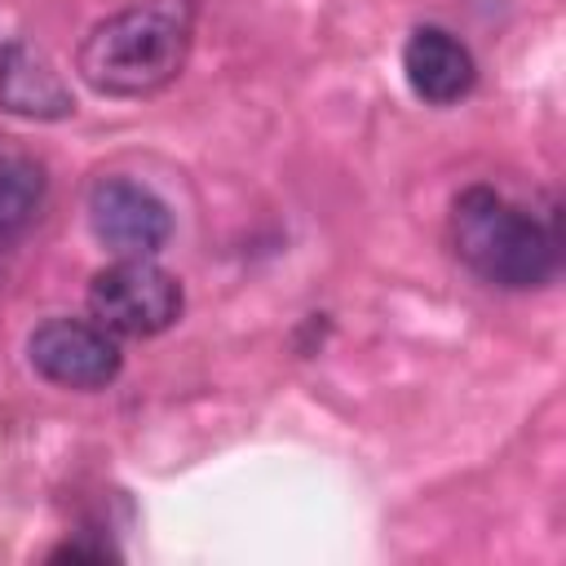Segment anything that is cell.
<instances>
[{
  "label": "cell",
  "instance_id": "8",
  "mask_svg": "<svg viewBox=\"0 0 566 566\" xmlns=\"http://www.w3.org/2000/svg\"><path fill=\"white\" fill-rule=\"evenodd\" d=\"M44 195H49L44 159L22 142L0 137V239L27 230L44 208Z\"/></svg>",
  "mask_w": 566,
  "mask_h": 566
},
{
  "label": "cell",
  "instance_id": "4",
  "mask_svg": "<svg viewBox=\"0 0 566 566\" xmlns=\"http://www.w3.org/2000/svg\"><path fill=\"white\" fill-rule=\"evenodd\" d=\"M27 363L49 385H62V389H106L119 376L124 354H119L115 336L102 323H88V318H44L27 336Z\"/></svg>",
  "mask_w": 566,
  "mask_h": 566
},
{
  "label": "cell",
  "instance_id": "9",
  "mask_svg": "<svg viewBox=\"0 0 566 566\" xmlns=\"http://www.w3.org/2000/svg\"><path fill=\"white\" fill-rule=\"evenodd\" d=\"M53 562H106V557H115L111 548H88V544H62V548H53L49 553Z\"/></svg>",
  "mask_w": 566,
  "mask_h": 566
},
{
  "label": "cell",
  "instance_id": "1",
  "mask_svg": "<svg viewBox=\"0 0 566 566\" xmlns=\"http://www.w3.org/2000/svg\"><path fill=\"white\" fill-rule=\"evenodd\" d=\"M190 40L195 0H137L88 27L75 71L102 97H150L181 75Z\"/></svg>",
  "mask_w": 566,
  "mask_h": 566
},
{
  "label": "cell",
  "instance_id": "5",
  "mask_svg": "<svg viewBox=\"0 0 566 566\" xmlns=\"http://www.w3.org/2000/svg\"><path fill=\"white\" fill-rule=\"evenodd\" d=\"M88 230L115 256H155L172 239V208L133 177H97L88 190Z\"/></svg>",
  "mask_w": 566,
  "mask_h": 566
},
{
  "label": "cell",
  "instance_id": "3",
  "mask_svg": "<svg viewBox=\"0 0 566 566\" xmlns=\"http://www.w3.org/2000/svg\"><path fill=\"white\" fill-rule=\"evenodd\" d=\"M88 310L93 323H102L111 336H159L168 332L181 310L186 292L177 274L155 265L150 256H115L102 265L88 283Z\"/></svg>",
  "mask_w": 566,
  "mask_h": 566
},
{
  "label": "cell",
  "instance_id": "6",
  "mask_svg": "<svg viewBox=\"0 0 566 566\" xmlns=\"http://www.w3.org/2000/svg\"><path fill=\"white\" fill-rule=\"evenodd\" d=\"M0 106L22 119H66L75 115V93L40 44L9 40L0 49Z\"/></svg>",
  "mask_w": 566,
  "mask_h": 566
},
{
  "label": "cell",
  "instance_id": "2",
  "mask_svg": "<svg viewBox=\"0 0 566 566\" xmlns=\"http://www.w3.org/2000/svg\"><path fill=\"white\" fill-rule=\"evenodd\" d=\"M451 248L482 283L513 292L548 283L562 261L557 226L517 208L495 186H464L451 199Z\"/></svg>",
  "mask_w": 566,
  "mask_h": 566
},
{
  "label": "cell",
  "instance_id": "7",
  "mask_svg": "<svg viewBox=\"0 0 566 566\" xmlns=\"http://www.w3.org/2000/svg\"><path fill=\"white\" fill-rule=\"evenodd\" d=\"M402 75L420 102L451 106L473 88L478 62H473L469 44L460 35H451L447 27H416L402 44Z\"/></svg>",
  "mask_w": 566,
  "mask_h": 566
}]
</instances>
